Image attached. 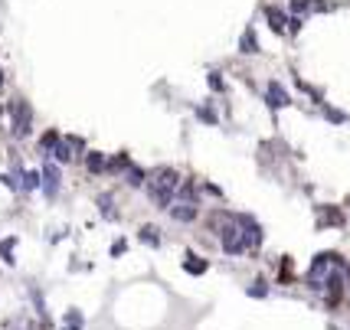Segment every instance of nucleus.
Instances as JSON below:
<instances>
[{"instance_id": "11", "label": "nucleus", "mask_w": 350, "mask_h": 330, "mask_svg": "<svg viewBox=\"0 0 350 330\" xmlns=\"http://www.w3.org/2000/svg\"><path fill=\"white\" fill-rule=\"evenodd\" d=\"M56 160H72V141H59V147H56Z\"/></svg>"}, {"instance_id": "5", "label": "nucleus", "mask_w": 350, "mask_h": 330, "mask_svg": "<svg viewBox=\"0 0 350 330\" xmlns=\"http://www.w3.org/2000/svg\"><path fill=\"white\" fill-rule=\"evenodd\" d=\"M154 186H164V190H177V186H180V173L170 170V167H164V170H157Z\"/></svg>"}, {"instance_id": "12", "label": "nucleus", "mask_w": 350, "mask_h": 330, "mask_svg": "<svg viewBox=\"0 0 350 330\" xmlns=\"http://www.w3.org/2000/svg\"><path fill=\"white\" fill-rule=\"evenodd\" d=\"M85 164H88V170H92V173H98V170H105V167H108L102 154H88V157H85Z\"/></svg>"}, {"instance_id": "3", "label": "nucleus", "mask_w": 350, "mask_h": 330, "mask_svg": "<svg viewBox=\"0 0 350 330\" xmlns=\"http://www.w3.org/2000/svg\"><path fill=\"white\" fill-rule=\"evenodd\" d=\"M10 111H13V134L26 138V134H30V105H26V102H13Z\"/></svg>"}, {"instance_id": "1", "label": "nucleus", "mask_w": 350, "mask_h": 330, "mask_svg": "<svg viewBox=\"0 0 350 330\" xmlns=\"http://www.w3.org/2000/svg\"><path fill=\"white\" fill-rule=\"evenodd\" d=\"M337 268H340V255H334V252L318 255V258L311 262V268H308V284H311L314 291H324L327 281L337 275Z\"/></svg>"}, {"instance_id": "20", "label": "nucleus", "mask_w": 350, "mask_h": 330, "mask_svg": "<svg viewBox=\"0 0 350 330\" xmlns=\"http://www.w3.org/2000/svg\"><path fill=\"white\" fill-rule=\"evenodd\" d=\"M242 52H255V43H252V36H249V33L242 36Z\"/></svg>"}, {"instance_id": "17", "label": "nucleus", "mask_w": 350, "mask_h": 330, "mask_svg": "<svg viewBox=\"0 0 350 330\" xmlns=\"http://www.w3.org/2000/svg\"><path fill=\"white\" fill-rule=\"evenodd\" d=\"M0 255H4L7 262H13V258H10V255H13V239H7V242H0Z\"/></svg>"}, {"instance_id": "2", "label": "nucleus", "mask_w": 350, "mask_h": 330, "mask_svg": "<svg viewBox=\"0 0 350 330\" xmlns=\"http://www.w3.org/2000/svg\"><path fill=\"white\" fill-rule=\"evenodd\" d=\"M246 236H242V226L236 219H229V226L223 229V252H229V255H239V252H246Z\"/></svg>"}, {"instance_id": "4", "label": "nucleus", "mask_w": 350, "mask_h": 330, "mask_svg": "<svg viewBox=\"0 0 350 330\" xmlns=\"http://www.w3.org/2000/svg\"><path fill=\"white\" fill-rule=\"evenodd\" d=\"M236 222L242 226V236H246V245H249V248H255L259 242H262V229H259L249 216H236Z\"/></svg>"}, {"instance_id": "9", "label": "nucleus", "mask_w": 350, "mask_h": 330, "mask_svg": "<svg viewBox=\"0 0 350 330\" xmlns=\"http://www.w3.org/2000/svg\"><path fill=\"white\" fill-rule=\"evenodd\" d=\"M151 200H154L157 203V206H170V200H174V190H164V186H154V183H151Z\"/></svg>"}, {"instance_id": "15", "label": "nucleus", "mask_w": 350, "mask_h": 330, "mask_svg": "<svg viewBox=\"0 0 350 330\" xmlns=\"http://www.w3.org/2000/svg\"><path fill=\"white\" fill-rule=\"evenodd\" d=\"M59 147V134L56 131H46V134H43V150H56Z\"/></svg>"}, {"instance_id": "16", "label": "nucleus", "mask_w": 350, "mask_h": 330, "mask_svg": "<svg viewBox=\"0 0 350 330\" xmlns=\"http://www.w3.org/2000/svg\"><path fill=\"white\" fill-rule=\"evenodd\" d=\"M23 186H26V190H36V186H40V173H23Z\"/></svg>"}, {"instance_id": "13", "label": "nucleus", "mask_w": 350, "mask_h": 330, "mask_svg": "<svg viewBox=\"0 0 350 330\" xmlns=\"http://www.w3.org/2000/svg\"><path fill=\"white\" fill-rule=\"evenodd\" d=\"M265 16H268V23H272V30H278V33L285 30V16L278 13V10H272V7H268V10H265Z\"/></svg>"}, {"instance_id": "14", "label": "nucleus", "mask_w": 350, "mask_h": 330, "mask_svg": "<svg viewBox=\"0 0 350 330\" xmlns=\"http://www.w3.org/2000/svg\"><path fill=\"white\" fill-rule=\"evenodd\" d=\"M187 271H190V275H203L206 262H203V258H196V255H190V258H187Z\"/></svg>"}, {"instance_id": "8", "label": "nucleus", "mask_w": 350, "mask_h": 330, "mask_svg": "<svg viewBox=\"0 0 350 330\" xmlns=\"http://www.w3.org/2000/svg\"><path fill=\"white\" fill-rule=\"evenodd\" d=\"M268 105H275V108H282V105H288V92H285L278 82L268 85Z\"/></svg>"}, {"instance_id": "6", "label": "nucleus", "mask_w": 350, "mask_h": 330, "mask_svg": "<svg viewBox=\"0 0 350 330\" xmlns=\"http://www.w3.org/2000/svg\"><path fill=\"white\" fill-rule=\"evenodd\" d=\"M170 212H174L177 222H190V219L196 216V206H193V200H183V203H174Z\"/></svg>"}, {"instance_id": "22", "label": "nucleus", "mask_w": 350, "mask_h": 330, "mask_svg": "<svg viewBox=\"0 0 350 330\" xmlns=\"http://www.w3.org/2000/svg\"><path fill=\"white\" fill-rule=\"evenodd\" d=\"M0 85H4V72H0Z\"/></svg>"}, {"instance_id": "18", "label": "nucleus", "mask_w": 350, "mask_h": 330, "mask_svg": "<svg viewBox=\"0 0 350 330\" xmlns=\"http://www.w3.org/2000/svg\"><path fill=\"white\" fill-rule=\"evenodd\" d=\"M121 167H131L128 164V154H121V157H115L112 164H108V170H121Z\"/></svg>"}, {"instance_id": "21", "label": "nucleus", "mask_w": 350, "mask_h": 330, "mask_svg": "<svg viewBox=\"0 0 350 330\" xmlns=\"http://www.w3.org/2000/svg\"><path fill=\"white\" fill-rule=\"evenodd\" d=\"M249 294H259V298H262V294H265V284H262V281H259V284H255V288H249Z\"/></svg>"}, {"instance_id": "7", "label": "nucleus", "mask_w": 350, "mask_h": 330, "mask_svg": "<svg viewBox=\"0 0 350 330\" xmlns=\"http://www.w3.org/2000/svg\"><path fill=\"white\" fill-rule=\"evenodd\" d=\"M43 190L49 196H56V190H59V170L52 164H46V170H43Z\"/></svg>"}, {"instance_id": "19", "label": "nucleus", "mask_w": 350, "mask_h": 330, "mask_svg": "<svg viewBox=\"0 0 350 330\" xmlns=\"http://www.w3.org/2000/svg\"><path fill=\"white\" fill-rule=\"evenodd\" d=\"M131 186H141V183H144V173H141L138 170V167H131V180H128Z\"/></svg>"}, {"instance_id": "10", "label": "nucleus", "mask_w": 350, "mask_h": 330, "mask_svg": "<svg viewBox=\"0 0 350 330\" xmlns=\"http://www.w3.org/2000/svg\"><path fill=\"white\" fill-rule=\"evenodd\" d=\"M157 232H160L157 226H144V229H141V242H148V245H157V242H160V236H157Z\"/></svg>"}]
</instances>
